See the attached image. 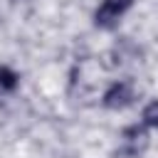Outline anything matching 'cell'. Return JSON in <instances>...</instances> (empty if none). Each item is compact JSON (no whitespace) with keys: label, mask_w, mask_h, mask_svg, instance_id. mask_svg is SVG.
<instances>
[{"label":"cell","mask_w":158,"mask_h":158,"mask_svg":"<svg viewBox=\"0 0 158 158\" xmlns=\"http://www.w3.org/2000/svg\"><path fill=\"white\" fill-rule=\"evenodd\" d=\"M123 148H121V156H138L146 143H148V136H146V128L143 126H128L123 128Z\"/></svg>","instance_id":"3957f363"},{"label":"cell","mask_w":158,"mask_h":158,"mask_svg":"<svg viewBox=\"0 0 158 158\" xmlns=\"http://www.w3.org/2000/svg\"><path fill=\"white\" fill-rule=\"evenodd\" d=\"M17 81H20L17 72H12L10 67H2V64H0V94L15 91V89H17Z\"/></svg>","instance_id":"277c9868"},{"label":"cell","mask_w":158,"mask_h":158,"mask_svg":"<svg viewBox=\"0 0 158 158\" xmlns=\"http://www.w3.org/2000/svg\"><path fill=\"white\" fill-rule=\"evenodd\" d=\"M141 118H143V126L158 128V99H156V101H151V104H146V109H143Z\"/></svg>","instance_id":"5b68a950"},{"label":"cell","mask_w":158,"mask_h":158,"mask_svg":"<svg viewBox=\"0 0 158 158\" xmlns=\"http://www.w3.org/2000/svg\"><path fill=\"white\" fill-rule=\"evenodd\" d=\"M133 101V86L128 81H114L106 94H104V106L106 109H126L128 104Z\"/></svg>","instance_id":"7a4b0ae2"},{"label":"cell","mask_w":158,"mask_h":158,"mask_svg":"<svg viewBox=\"0 0 158 158\" xmlns=\"http://www.w3.org/2000/svg\"><path fill=\"white\" fill-rule=\"evenodd\" d=\"M131 5H133V0H104V2L99 5V10L94 12V22H96V27H101V30H111V27H116L118 17H121Z\"/></svg>","instance_id":"6da1fadb"}]
</instances>
